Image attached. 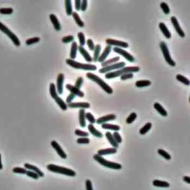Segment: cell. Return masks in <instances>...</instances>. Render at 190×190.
Returning a JSON list of instances; mask_svg holds the SVG:
<instances>
[{
	"mask_svg": "<svg viewBox=\"0 0 190 190\" xmlns=\"http://www.w3.org/2000/svg\"><path fill=\"white\" fill-rule=\"evenodd\" d=\"M140 71V68L138 66H132V67H126L122 68V69L118 70L116 71H112V72H108L106 74L105 77L106 79H111V78L118 77L122 74H126V73H134Z\"/></svg>",
	"mask_w": 190,
	"mask_h": 190,
	"instance_id": "cell-1",
	"label": "cell"
},
{
	"mask_svg": "<svg viewBox=\"0 0 190 190\" xmlns=\"http://www.w3.org/2000/svg\"><path fill=\"white\" fill-rule=\"evenodd\" d=\"M47 169L48 170L51 171L52 172L58 173V174H63L65 175L70 176V177H74L76 175V172L72 169H68V168H65L63 166H56L54 164H49L47 166Z\"/></svg>",
	"mask_w": 190,
	"mask_h": 190,
	"instance_id": "cell-2",
	"label": "cell"
},
{
	"mask_svg": "<svg viewBox=\"0 0 190 190\" xmlns=\"http://www.w3.org/2000/svg\"><path fill=\"white\" fill-rule=\"evenodd\" d=\"M86 77H87L89 80H91L94 81V82H95L96 83L98 84L100 87H101L103 90L105 91L106 93L109 94H111L113 93V89L110 87L109 85H108L106 82H104L102 79H100L98 76L95 75V74H92V73L89 72L86 74Z\"/></svg>",
	"mask_w": 190,
	"mask_h": 190,
	"instance_id": "cell-3",
	"label": "cell"
},
{
	"mask_svg": "<svg viewBox=\"0 0 190 190\" xmlns=\"http://www.w3.org/2000/svg\"><path fill=\"white\" fill-rule=\"evenodd\" d=\"M94 159L95 160L98 162L100 164H101L102 166H105L106 168H109V169H122V166H121L120 163H114V162H111V161H108L107 160H106L105 158H103L102 156H100L99 155H94Z\"/></svg>",
	"mask_w": 190,
	"mask_h": 190,
	"instance_id": "cell-4",
	"label": "cell"
},
{
	"mask_svg": "<svg viewBox=\"0 0 190 190\" xmlns=\"http://www.w3.org/2000/svg\"><path fill=\"white\" fill-rule=\"evenodd\" d=\"M66 63L69 65L70 66H71V67H73V68H78V69L87 70V71H94V70L97 69V67L94 65L83 64V63H78V62L71 60V59H67L66 60Z\"/></svg>",
	"mask_w": 190,
	"mask_h": 190,
	"instance_id": "cell-5",
	"label": "cell"
},
{
	"mask_svg": "<svg viewBox=\"0 0 190 190\" xmlns=\"http://www.w3.org/2000/svg\"><path fill=\"white\" fill-rule=\"evenodd\" d=\"M0 31H2L3 33L6 34L8 35V37L10 38L12 40V42H13L16 46H20V41L19 39V38L17 37V36L14 34V33L12 32L6 25L3 24L2 22H0Z\"/></svg>",
	"mask_w": 190,
	"mask_h": 190,
	"instance_id": "cell-6",
	"label": "cell"
},
{
	"mask_svg": "<svg viewBox=\"0 0 190 190\" xmlns=\"http://www.w3.org/2000/svg\"><path fill=\"white\" fill-rule=\"evenodd\" d=\"M160 48L161 49V51L163 53V56H164L165 60L167 62L168 64L170 65L171 66H175L176 63L174 60H172V58L171 57V55L169 53V51L168 49L167 45L166 44L165 42H161L160 43Z\"/></svg>",
	"mask_w": 190,
	"mask_h": 190,
	"instance_id": "cell-7",
	"label": "cell"
},
{
	"mask_svg": "<svg viewBox=\"0 0 190 190\" xmlns=\"http://www.w3.org/2000/svg\"><path fill=\"white\" fill-rule=\"evenodd\" d=\"M126 65L124 62H120V63H115V64L110 65L106 66V67H103V68H100L99 70V72L100 74H104V73H108V71H111L114 69H118V68H123L124 66Z\"/></svg>",
	"mask_w": 190,
	"mask_h": 190,
	"instance_id": "cell-8",
	"label": "cell"
},
{
	"mask_svg": "<svg viewBox=\"0 0 190 190\" xmlns=\"http://www.w3.org/2000/svg\"><path fill=\"white\" fill-rule=\"evenodd\" d=\"M114 51L116 52V53H119V54L122 55L123 57H125V58H126L128 61L131 62V63H133V62H134V56H132V54H130L129 52L123 50V49H120V48H114Z\"/></svg>",
	"mask_w": 190,
	"mask_h": 190,
	"instance_id": "cell-9",
	"label": "cell"
},
{
	"mask_svg": "<svg viewBox=\"0 0 190 190\" xmlns=\"http://www.w3.org/2000/svg\"><path fill=\"white\" fill-rule=\"evenodd\" d=\"M171 22H172V24L173 27H175V31H177V34H179V36L181 37H185V33H184V31H183L182 28L180 27L178 21H177V18H176L175 16H172V17H171Z\"/></svg>",
	"mask_w": 190,
	"mask_h": 190,
	"instance_id": "cell-10",
	"label": "cell"
},
{
	"mask_svg": "<svg viewBox=\"0 0 190 190\" xmlns=\"http://www.w3.org/2000/svg\"><path fill=\"white\" fill-rule=\"evenodd\" d=\"M107 45L108 46H111V45H115L118 47H122V48H128L129 47V44L126 42H122V41L117 40V39H107L106 40Z\"/></svg>",
	"mask_w": 190,
	"mask_h": 190,
	"instance_id": "cell-11",
	"label": "cell"
},
{
	"mask_svg": "<svg viewBox=\"0 0 190 190\" xmlns=\"http://www.w3.org/2000/svg\"><path fill=\"white\" fill-rule=\"evenodd\" d=\"M65 76L63 73H60L57 76L56 79V90L59 94H62L63 92V82H64Z\"/></svg>",
	"mask_w": 190,
	"mask_h": 190,
	"instance_id": "cell-12",
	"label": "cell"
},
{
	"mask_svg": "<svg viewBox=\"0 0 190 190\" xmlns=\"http://www.w3.org/2000/svg\"><path fill=\"white\" fill-rule=\"evenodd\" d=\"M51 146L53 147L55 150H56V151L57 152V154L59 155V156H60V158H62L63 159H65V158H67V155H66V154L65 153V151H63V148H62L61 146L59 145V144L57 143V142L55 141V140H52L51 143Z\"/></svg>",
	"mask_w": 190,
	"mask_h": 190,
	"instance_id": "cell-13",
	"label": "cell"
},
{
	"mask_svg": "<svg viewBox=\"0 0 190 190\" xmlns=\"http://www.w3.org/2000/svg\"><path fill=\"white\" fill-rule=\"evenodd\" d=\"M66 89H68L71 94H74L75 96H78L80 97H84V93L82 91H81L79 89L76 88L74 85H71L70 84L66 85Z\"/></svg>",
	"mask_w": 190,
	"mask_h": 190,
	"instance_id": "cell-14",
	"label": "cell"
},
{
	"mask_svg": "<svg viewBox=\"0 0 190 190\" xmlns=\"http://www.w3.org/2000/svg\"><path fill=\"white\" fill-rule=\"evenodd\" d=\"M68 107H70V108H82V109H85V108H90V104L89 103H68Z\"/></svg>",
	"mask_w": 190,
	"mask_h": 190,
	"instance_id": "cell-15",
	"label": "cell"
},
{
	"mask_svg": "<svg viewBox=\"0 0 190 190\" xmlns=\"http://www.w3.org/2000/svg\"><path fill=\"white\" fill-rule=\"evenodd\" d=\"M116 119V115H106V116L102 117V118H98V119L96 120L97 123L98 124H103V123H106L108 121L114 120Z\"/></svg>",
	"mask_w": 190,
	"mask_h": 190,
	"instance_id": "cell-16",
	"label": "cell"
},
{
	"mask_svg": "<svg viewBox=\"0 0 190 190\" xmlns=\"http://www.w3.org/2000/svg\"><path fill=\"white\" fill-rule=\"evenodd\" d=\"M24 166L26 169H29L30 171H32L34 172L37 173L39 175V177H43L44 176V174L42 171L39 168H37V166H34V165H31L30 163H25Z\"/></svg>",
	"mask_w": 190,
	"mask_h": 190,
	"instance_id": "cell-17",
	"label": "cell"
},
{
	"mask_svg": "<svg viewBox=\"0 0 190 190\" xmlns=\"http://www.w3.org/2000/svg\"><path fill=\"white\" fill-rule=\"evenodd\" d=\"M111 46H108V45H107V46L105 48V49H104V51H103V53H101V55H100V56H99L98 60H97V61L100 62V63H103V62L105 61V60H106L107 57H108V55H109L110 52H111Z\"/></svg>",
	"mask_w": 190,
	"mask_h": 190,
	"instance_id": "cell-18",
	"label": "cell"
},
{
	"mask_svg": "<svg viewBox=\"0 0 190 190\" xmlns=\"http://www.w3.org/2000/svg\"><path fill=\"white\" fill-rule=\"evenodd\" d=\"M78 50H79L80 53H81V55H82V56L84 57V59H85L86 61L88 62V63H91V62L93 61V59L91 58V56H90V54H89V53H88V51L86 50H85V49H84V47L82 46H78Z\"/></svg>",
	"mask_w": 190,
	"mask_h": 190,
	"instance_id": "cell-19",
	"label": "cell"
},
{
	"mask_svg": "<svg viewBox=\"0 0 190 190\" xmlns=\"http://www.w3.org/2000/svg\"><path fill=\"white\" fill-rule=\"evenodd\" d=\"M116 152H117V148H104V149L98 150V151H97V155H99L100 156H103V155H112V154H115Z\"/></svg>",
	"mask_w": 190,
	"mask_h": 190,
	"instance_id": "cell-20",
	"label": "cell"
},
{
	"mask_svg": "<svg viewBox=\"0 0 190 190\" xmlns=\"http://www.w3.org/2000/svg\"><path fill=\"white\" fill-rule=\"evenodd\" d=\"M50 20L51 21L52 24H53V27H54L55 30L56 31H60L61 30V25H60V23L59 22L58 19L56 16V15L54 14H51L50 15Z\"/></svg>",
	"mask_w": 190,
	"mask_h": 190,
	"instance_id": "cell-21",
	"label": "cell"
},
{
	"mask_svg": "<svg viewBox=\"0 0 190 190\" xmlns=\"http://www.w3.org/2000/svg\"><path fill=\"white\" fill-rule=\"evenodd\" d=\"M159 27L160 29V31H162V33L163 34V35L165 36V37L166 38H167V39H170L171 38V33L169 32V31L168 30L167 27L166 26V25L164 24L163 23H160L159 24Z\"/></svg>",
	"mask_w": 190,
	"mask_h": 190,
	"instance_id": "cell-22",
	"label": "cell"
},
{
	"mask_svg": "<svg viewBox=\"0 0 190 190\" xmlns=\"http://www.w3.org/2000/svg\"><path fill=\"white\" fill-rule=\"evenodd\" d=\"M106 137L107 140L109 141L110 144H111V145L113 146V148H118V146H119V144H118V143L115 141V140L114 139V137H113V135L111 132H106Z\"/></svg>",
	"mask_w": 190,
	"mask_h": 190,
	"instance_id": "cell-23",
	"label": "cell"
},
{
	"mask_svg": "<svg viewBox=\"0 0 190 190\" xmlns=\"http://www.w3.org/2000/svg\"><path fill=\"white\" fill-rule=\"evenodd\" d=\"M88 129H89V132H90L94 137H99V138H101V137H103V134H102L100 132H99L97 129H95L94 126H93V124H91L90 123V124L88 126Z\"/></svg>",
	"mask_w": 190,
	"mask_h": 190,
	"instance_id": "cell-24",
	"label": "cell"
},
{
	"mask_svg": "<svg viewBox=\"0 0 190 190\" xmlns=\"http://www.w3.org/2000/svg\"><path fill=\"white\" fill-rule=\"evenodd\" d=\"M77 44L76 42H73L72 45L71 46V51H70V57L71 60H74L77 56Z\"/></svg>",
	"mask_w": 190,
	"mask_h": 190,
	"instance_id": "cell-25",
	"label": "cell"
},
{
	"mask_svg": "<svg viewBox=\"0 0 190 190\" xmlns=\"http://www.w3.org/2000/svg\"><path fill=\"white\" fill-rule=\"evenodd\" d=\"M85 109H82L81 108L79 111V118H80V125L81 127L84 128L86 126V123H85Z\"/></svg>",
	"mask_w": 190,
	"mask_h": 190,
	"instance_id": "cell-26",
	"label": "cell"
},
{
	"mask_svg": "<svg viewBox=\"0 0 190 190\" xmlns=\"http://www.w3.org/2000/svg\"><path fill=\"white\" fill-rule=\"evenodd\" d=\"M154 108H155V109L158 111V113H159L160 115H161L162 116H163V117L167 116V115H168L167 111H166V110L163 108V107L162 106H161L160 103H155V104H154Z\"/></svg>",
	"mask_w": 190,
	"mask_h": 190,
	"instance_id": "cell-27",
	"label": "cell"
},
{
	"mask_svg": "<svg viewBox=\"0 0 190 190\" xmlns=\"http://www.w3.org/2000/svg\"><path fill=\"white\" fill-rule=\"evenodd\" d=\"M54 100L62 110H63V111H66V110H67V108H68V106H67L66 103L63 100V99L60 98V97L58 96V97H56V99H54Z\"/></svg>",
	"mask_w": 190,
	"mask_h": 190,
	"instance_id": "cell-28",
	"label": "cell"
},
{
	"mask_svg": "<svg viewBox=\"0 0 190 190\" xmlns=\"http://www.w3.org/2000/svg\"><path fill=\"white\" fill-rule=\"evenodd\" d=\"M153 186L157 187H163V188H168L169 187L170 184H169L166 181H162V180H155L152 183Z\"/></svg>",
	"mask_w": 190,
	"mask_h": 190,
	"instance_id": "cell-29",
	"label": "cell"
},
{
	"mask_svg": "<svg viewBox=\"0 0 190 190\" xmlns=\"http://www.w3.org/2000/svg\"><path fill=\"white\" fill-rule=\"evenodd\" d=\"M65 5L66 13L68 16H71L73 13V8H72V3L71 0H65Z\"/></svg>",
	"mask_w": 190,
	"mask_h": 190,
	"instance_id": "cell-30",
	"label": "cell"
},
{
	"mask_svg": "<svg viewBox=\"0 0 190 190\" xmlns=\"http://www.w3.org/2000/svg\"><path fill=\"white\" fill-rule=\"evenodd\" d=\"M101 51V46L100 45H97L96 46H94V57H93V61L97 62L98 60L99 56H100V53Z\"/></svg>",
	"mask_w": 190,
	"mask_h": 190,
	"instance_id": "cell-31",
	"label": "cell"
},
{
	"mask_svg": "<svg viewBox=\"0 0 190 190\" xmlns=\"http://www.w3.org/2000/svg\"><path fill=\"white\" fill-rule=\"evenodd\" d=\"M102 128L105 129H110L113 131H119L120 129V126L118 125L110 124V123H103L102 124Z\"/></svg>",
	"mask_w": 190,
	"mask_h": 190,
	"instance_id": "cell-32",
	"label": "cell"
},
{
	"mask_svg": "<svg viewBox=\"0 0 190 190\" xmlns=\"http://www.w3.org/2000/svg\"><path fill=\"white\" fill-rule=\"evenodd\" d=\"M119 60H120L119 56H116V57L111 58V59H110V60H105V61L102 63L101 65L103 66V67H106V66H108V65H110L115 64V63H117V62H118Z\"/></svg>",
	"mask_w": 190,
	"mask_h": 190,
	"instance_id": "cell-33",
	"label": "cell"
},
{
	"mask_svg": "<svg viewBox=\"0 0 190 190\" xmlns=\"http://www.w3.org/2000/svg\"><path fill=\"white\" fill-rule=\"evenodd\" d=\"M49 91H50L51 96L52 98L56 99V97H58V94H57V91H56V85L53 83H51L50 86H49Z\"/></svg>",
	"mask_w": 190,
	"mask_h": 190,
	"instance_id": "cell-34",
	"label": "cell"
},
{
	"mask_svg": "<svg viewBox=\"0 0 190 190\" xmlns=\"http://www.w3.org/2000/svg\"><path fill=\"white\" fill-rule=\"evenodd\" d=\"M72 16L74 19V21L76 22V23L78 25V26H80V27H84V23L81 20L80 17L78 15V13L77 12H73Z\"/></svg>",
	"mask_w": 190,
	"mask_h": 190,
	"instance_id": "cell-35",
	"label": "cell"
},
{
	"mask_svg": "<svg viewBox=\"0 0 190 190\" xmlns=\"http://www.w3.org/2000/svg\"><path fill=\"white\" fill-rule=\"evenodd\" d=\"M151 85V82L149 80H138L135 82V85L137 87L142 88V87H146V86H148Z\"/></svg>",
	"mask_w": 190,
	"mask_h": 190,
	"instance_id": "cell-36",
	"label": "cell"
},
{
	"mask_svg": "<svg viewBox=\"0 0 190 190\" xmlns=\"http://www.w3.org/2000/svg\"><path fill=\"white\" fill-rule=\"evenodd\" d=\"M151 122H147L146 123V125H144V127H142L140 130V134H146L147 132L151 129Z\"/></svg>",
	"mask_w": 190,
	"mask_h": 190,
	"instance_id": "cell-37",
	"label": "cell"
},
{
	"mask_svg": "<svg viewBox=\"0 0 190 190\" xmlns=\"http://www.w3.org/2000/svg\"><path fill=\"white\" fill-rule=\"evenodd\" d=\"M176 79H177L179 82H181L182 83L185 84V85H189V80L186 77H185L184 76L181 75V74H177V76H176Z\"/></svg>",
	"mask_w": 190,
	"mask_h": 190,
	"instance_id": "cell-38",
	"label": "cell"
},
{
	"mask_svg": "<svg viewBox=\"0 0 190 190\" xmlns=\"http://www.w3.org/2000/svg\"><path fill=\"white\" fill-rule=\"evenodd\" d=\"M158 154H159L160 156H162L163 158H164L166 160H171V156L170 155H169L168 152H166V151H164V150L161 149V148H160V149L158 150Z\"/></svg>",
	"mask_w": 190,
	"mask_h": 190,
	"instance_id": "cell-39",
	"label": "cell"
},
{
	"mask_svg": "<svg viewBox=\"0 0 190 190\" xmlns=\"http://www.w3.org/2000/svg\"><path fill=\"white\" fill-rule=\"evenodd\" d=\"M40 41V38L39 37H32V38H30V39H27V40L25 41V43L26 45H32V44L34 43H37V42H39Z\"/></svg>",
	"mask_w": 190,
	"mask_h": 190,
	"instance_id": "cell-40",
	"label": "cell"
},
{
	"mask_svg": "<svg viewBox=\"0 0 190 190\" xmlns=\"http://www.w3.org/2000/svg\"><path fill=\"white\" fill-rule=\"evenodd\" d=\"M77 37H78V39H79L80 46L83 47L85 44V39L84 34L82 32H79L77 34Z\"/></svg>",
	"mask_w": 190,
	"mask_h": 190,
	"instance_id": "cell-41",
	"label": "cell"
},
{
	"mask_svg": "<svg viewBox=\"0 0 190 190\" xmlns=\"http://www.w3.org/2000/svg\"><path fill=\"white\" fill-rule=\"evenodd\" d=\"M13 12L12 8H0V13L2 14H11Z\"/></svg>",
	"mask_w": 190,
	"mask_h": 190,
	"instance_id": "cell-42",
	"label": "cell"
},
{
	"mask_svg": "<svg viewBox=\"0 0 190 190\" xmlns=\"http://www.w3.org/2000/svg\"><path fill=\"white\" fill-rule=\"evenodd\" d=\"M27 171V170L25 169V168L15 167L13 169V172L17 173V174H26Z\"/></svg>",
	"mask_w": 190,
	"mask_h": 190,
	"instance_id": "cell-43",
	"label": "cell"
},
{
	"mask_svg": "<svg viewBox=\"0 0 190 190\" xmlns=\"http://www.w3.org/2000/svg\"><path fill=\"white\" fill-rule=\"evenodd\" d=\"M160 8H162V10H163V13H164L165 14H169V13H170V9H169V6H168V5L166 2H161Z\"/></svg>",
	"mask_w": 190,
	"mask_h": 190,
	"instance_id": "cell-44",
	"label": "cell"
},
{
	"mask_svg": "<svg viewBox=\"0 0 190 190\" xmlns=\"http://www.w3.org/2000/svg\"><path fill=\"white\" fill-rule=\"evenodd\" d=\"M137 118V114L134 112H132V114H131L130 115H129V117L127 118V119H126V123H128V124H130V123H132V122H134V120Z\"/></svg>",
	"mask_w": 190,
	"mask_h": 190,
	"instance_id": "cell-45",
	"label": "cell"
},
{
	"mask_svg": "<svg viewBox=\"0 0 190 190\" xmlns=\"http://www.w3.org/2000/svg\"><path fill=\"white\" fill-rule=\"evenodd\" d=\"M85 119H87L90 122L91 124H93V123L96 122V119H95L94 117L90 112L85 113Z\"/></svg>",
	"mask_w": 190,
	"mask_h": 190,
	"instance_id": "cell-46",
	"label": "cell"
},
{
	"mask_svg": "<svg viewBox=\"0 0 190 190\" xmlns=\"http://www.w3.org/2000/svg\"><path fill=\"white\" fill-rule=\"evenodd\" d=\"M77 143L79 144H89L90 143V140L88 137H81L77 140Z\"/></svg>",
	"mask_w": 190,
	"mask_h": 190,
	"instance_id": "cell-47",
	"label": "cell"
},
{
	"mask_svg": "<svg viewBox=\"0 0 190 190\" xmlns=\"http://www.w3.org/2000/svg\"><path fill=\"white\" fill-rule=\"evenodd\" d=\"M74 133H75L76 135L80 136V137H88L89 136V133L88 132H83V131H81L80 129H76Z\"/></svg>",
	"mask_w": 190,
	"mask_h": 190,
	"instance_id": "cell-48",
	"label": "cell"
},
{
	"mask_svg": "<svg viewBox=\"0 0 190 190\" xmlns=\"http://www.w3.org/2000/svg\"><path fill=\"white\" fill-rule=\"evenodd\" d=\"M74 37L73 36L69 35V36H65V37H63L62 39V42H64V43H68V42H71L72 41H74Z\"/></svg>",
	"mask_w": 190,
	"mask_h": 190,
	"instance_id": "cell-49",
	"label": "cell"
},
{
	"mask_svg": "<svg viewBox=\"0 0 190 190\" xmlns=\"http://www.w3.org/2000/svg\"><path fill=\"white\" fill-rule=\"evenodd\" d=\"M134 77V75L132 73H126V74H122L120 76V79L122 80H128V79H132V78Z\"/></svg>",
	"mask_w": 190,
	"mask_h": 190,
	"instance_id": "cell-50",
	"label": "cell"
},
{
	"mask_svg": "<svg viewBox=\"0 0 190 190\" xmlns=\"http://www.w3.org/2000/svg\"><path fill=\"white\" fill-rule=\"evenodd\" d=\"M26 175L28 176V177H32V178L34 179H36V180H37V179L39 178V175L37 174V173L34 172H32V171H27V172H26Z\"/></svg>",
	"mask_w": 190,
	"mask_h": 190,
	"instance_id": "cell-51",
	"label": "cell"
},
{
	"mask_svg": "<svg viewBox=\"0 0 190 190\" xmlns=\"http://www.w3.org/2000/svg\"><path fill=\"white\" fill-rule=\"evenodd\" d=\"M112 135H113V137H114V139L115 140V141H116L118 144L122 143V138H121L120 135V134L118 133V132H114V134H113Z\"/></svg>",
	"mask_w": 190,
	"mask_h": 190,
	"instance_id": "cell-52",
	"label": "cell"
},
{
	"mask_svg": "<svg viewBox=\"0 0 190 190\" xmlns=\"http://www.w3.org/2000/svg\"><path fill=\"white\" fill-rule=\"evenodd\" d=\"M82 83H83V79H82V77H78L77 80H76L75 87L80 89L81 88V86H82Z\"/></svg>",
	"mask_w": 190,
	"mask_h": 190,
	"instance_id": "cell-53",
	"label": "cell"
},
{
	"mask_svg": "<svg viewBox=\"0 0 190 190\" xmlns=\"http://www.w3.org/2000/svg\"><path fill=\"white\" fill-rule=\"evenodd\" d=\"M87 5H88L87 0H82V2H81L80 10H82V11H85L86 10V8H87Z\"/></svg>",
	"mask_w": 190,
	"mask_h": 190,
	"instance_id": "cell-54",
	"label": "cell"
},
{
	"mask_svg": "<svg viewBox=\"0 0 190 190\" xmlns=\"http://www.w3.org/2000/svg\"><path fill=\"white\" fill-rule=\"evenodd\" d=\"M86 42H87L88 47L89 48L90 51H94L95 45H94V44L93 41H92L91 39H89L87 41H86Z\"/></svg>",
	"mask_w": 190,
	"mask_h": 190,
	"instance_id": "cell-55",
	"label": "cell"
},
{
	"mask_svg": "<svg viewBox=\"0 0 190 190\" xmlns=\"http://www.w3.org/2000/svg\"><path fill=\"white\" fill-rule=\"evenodd\" d=\"M85 188H86V190H94L92 183L90 180H87L85 181Z\"/></svg>",
	"mask_w": 190,
	"mask_h": 190,
	"instance_id": "cell-56",
	"label": "cell"
},
{
	"mask_svg": "<svg viewBox=\"0 0 190 190\" xmlns=\"http://www.w3.org/2000/svg\"><path fill=\"white\" fill-rule=\"evenodd\" d=\"M75 98V95L73 94L70 93V94L68 95V97H67V98H66V103H72V100H74V99Z\"/></svg>",
	"mask_w": 190,
	"mask_h": 190,
	"instance_id": "cell-57",
	"label": "cell"
},
{
	"mask_svg": "<svg viewBox=\"0 0 190 190\" xmlns=\"http://www.w3.org/2000/svg\"><path fill=\"white\" fill-rule=\"evenodd\" d=\"M81 1L80 0H75V8L77 11L80 10Z\"/></svg>",
	"mask_w": 190,
	"mask_h": 190,
	"instance_id": "cell-58",
	"label": "cell"
},
{
	"mask_svg": "<svg viewBox=\"0 0 190 190\" xmlns=\"http://www.w3.org/2000/svg\"><path fill=\"white\" fill-rule=\"evenodd\" d=\"M183 180H184L185 182H186L187 184H190V177H188V176H184V177H183Z\"/></svg>",
	"mask_w": 190,
	"mask_h": 190,
	"instance_id": "cell-59",
	"label": "cell"
},
{
	"mask_svg": "<svg viewBox=\"0 0 190 190\" xmlns=\"http://www.w3.org/2000/svg\"><path fill=\"white\" fill-rule=\"evenodd\" d=\"M3 168V166H2V160H1V154H0V169H2Z\"/></svg>",
	"mask_w": 190,
	"mask_h": 190,
	"instance_id": "cell-60",
	"label": "cell"
}]
</instances>
